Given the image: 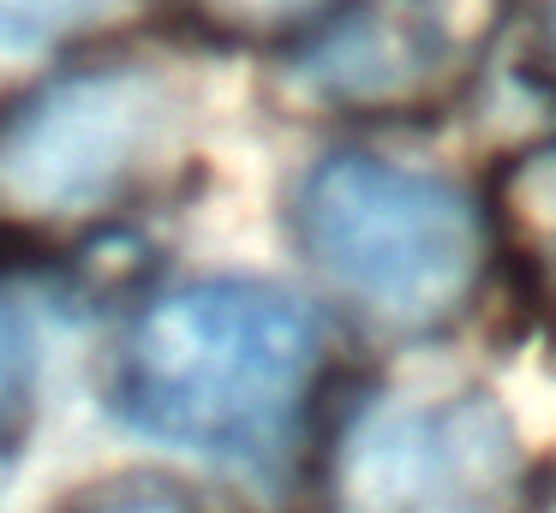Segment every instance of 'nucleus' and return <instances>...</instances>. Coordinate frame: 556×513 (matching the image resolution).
Here are the masks:
<instances>
[{
  "mask_svg": "<svg viewBox=\"0 0 556 513\" xmlns=\"http://www.w3.org/2000/svg\"><path fill=\"white\" fill-rule=\"evenodd\" d=\"M317 358V322L293 293L210 274L138 310L114 364V412L168 448L269 465L288 448Z\"/></svg>",
  "mask_w": 556,
  "mask_h": 513,
  "instance_id": "f257e3e1",
  "label": "nucleus"
},
{
  "mask_svg": "<svg viewBox=\"0 0 556 513\" xmlns=\"http://www.w3.org/2000/svg\"><path fill=\"white\" fill-rule=\"evenodd\" d=\"M305 262L389 329H431L467 305L484 227L460 185L389 155H324L293 191Z\"/></svg>",
  "mask_w": 556,
  "mask_h": 513,
  "instance_id": "f03ea898",
  "label": "nucleus"
},
{
  "mask_svg": "<svg viewBox=\"0 0 556 513\" xmlns=\"http://www.w3.org/2000/svg\"><path fill=\"white\" fill-rule=\"evenodd\" d=\"M156 66H85L0 114V221H73L121 203L174 131Z\"/></svg>",
  "mask_w": 556,
  "mask_h": 513,
  "instance_id": "7ed1b4c3",
  "label": "nucleus"
},
{
  "mask_svg": "<svg viewBox=\"0 0 556 513\" xmlns=\"http://www.w3.org/2000/svg\"><path fill=\"white\" fill-rule=\"evenodd\" d=\"M515 477V424L491 394L377 400L336 448V513H491Z\"/></svg>",
  "mask_w": 556,
  "mask_h": 513,
  "instance_id": "20e7f679",
  "label": "nucleus"
},
{
  "mask_svg": "<svg viewBox=\"0 0 556 513\" xmlns=\"http://www.w3.org/2000/svg\"><path fill=\"white\" fill-rule=\"evenodd\" d=\"M491 0H359L312 36L293 84L324 107H413L455 78Z\"/></svg>",
  "mask_w": 556,
  "mask_h": 513,
  "instance_id": "39448f33",
  "label": "nucleus"
},
{
  "mask_svg": "<svg viewBox=\"0 0 556 513\" xmlns=\"http://www.w3.org/2000/svg\"><path fill=\"white\" fill-rule=\"evenodd\" d=\"M114 0H0V72H25L49 60L66 36L102 18Z\"/></svg>",
  "mask_w": 556,
  "mask_h": 513,
  "instance_id": "423d86ee",
  "label": "nucleus"
},
{
  "mask_svg": "<svg viewBox=\"0 0 556 513\" xmlns=\"http://www.w3.org/2000/svg\"><path fill=\"white\" fill-rule=\"evenodd\" d=\"M61 513H198V508L174 484H162V477L126 472V477H102V484H90L85 496H73Z\"/></svg>",
  "mask_w": 556,
  "mask_h": 513,
  "instance_id": "0eeeda50",
  "label": "nucleus"
},
{
  "mask_svg": "<svg viewBox=\"0 0 556 513\" xmlns=\"http://www.w3.org/2000/svg\"><path fill=\"white\" fill-rule=\"evenodd\" d=\"M25 394H30V334L18 322V310L0 298V429L18 418Z\"/></svg>",
  "mask_w": 556,
  "mask_h": 513,
  "instance_id": "6e6552de",
  "label": "nucleus"
},
{
  "mask_svg": "<svg viewBox=\"0 0 556 513\" xmlns=\"http://www.w3.org/2000/svg\"><path fill=\"white\" fill-rule=\"evenodd\" d=\"M216 24H240V30H276V24H293L305 12H317L324 0H198Z\"/></svg>",
  "mask_w": 556,
  "mask_h": 513,
  "instance_id": "1a4fd4ad",
  "label": "nucleus"
},
{
  "mask_svg": "<svg viewBox=\"0 0 556 513\" xmlns=\"http://www.w3.org/2000/svg\"><path fill=\"white\" fill-rule=\"evenodd\" d=\"M539 36H544V54L556 66V0H544V18H539Z\"/></svg>",
  "mask_w": 556,
  "mask_h": 513,
  "instance_id": "9d476101",
  "label": "nucleus"
},
{
  "mask_svg": "<svg viewBox=\"0 0 556 513\" xmlns=\"http://www.w3.org/2000/svg\"><path fill=\"white\" fill-rule=\"evenodd\" d=\"M551 298H556V262H551Z\"/></svg>",
  "mask_w": 556,
  "mask_h": 513,
  "instance_id": "9b49d317",
  "label": "nucleus"
}]
</instances>
